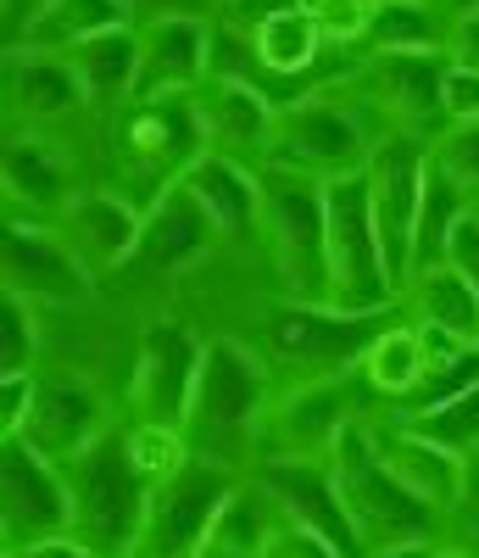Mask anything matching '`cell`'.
<instances>
[{"instance_id":"obj_26","label":"cell","mask_w":479,"mask_h":558,"mask_svg":"<svg viewBox=\"0 0 479 558\" xmlns=\"http://www.w3.org/2000/svg\"><path fill=\"white\" fill-rule=\"evenodd\" d=\"M279 502L257 475H240V486L229 492V502L218 508V520L201 542L196 558H268V542L279 531Z\"/></svg>"},{"instance_id":"obj_6","label":"cell","mask_w":479,"mask_h":558,"mask_svg":"<svg viewBox=\"0 0 479 558\" xmlns=\"http://www.w3.org/2000/svg\"><path fill=\"white\" fill-rule=\"evenodd\" d=\"M262 179V252L279 279L284 302H323L329 307V213L323 184L291 168H257Z\"/></svg>"},{"instance_id":"obj_49","label":"cell","mask_w":479,"mask_h":558,"mask_svg":"<svg viewBox=\"0 0 479 558\" xmlns=\"http://www.w3.org/2000/svg\"><path fill=\"white\" fill-rule=\"evenodd\" d=\"M368 7H379V0H368Z\"/></svg>"},{"instance_id":"obj_35","label":"cell","mask_w":479,"mask_h":558,"mask_svg":"<svg viewBox=\"0 0 479 558\" xmlns=\"http://www.w3.org/2000/svg\"><path fill=\"white\" fill-rule=\"evenodd\" d=\"M429 157L446 168V179L468 196V207L479 213V118L474 123H452L429 140Z\"/></svg>"},{"instance_id":"obj_7","label":"cell","mask_w":479,"mask_h":558,"mask_svg":"<svg viewBox=\"0 0 479 558\" xmlns=\"http://www.w3.org/2000/svg\"><path fill=\"white\" fill-rule=\"evenodd\" d=\"M357 368L346 375H302V380H279L273 375V402L262 413V436H257V463H329L334 441H341L357 418Z\"/></svg>"},{"instance_id":"obj_42","label":"cell","mask_w":479,"mask_h":558,"mask_svg":"<svg viewBox=\"0 0 479 558\" xmlns=\"http://www.w3.org/2000/svg\"><path fill=\"white\" fill-rule=\"evenodd\" d=\"M7 558H95L73 531L67 536H51V542H34V547H23V553H7Z\"/></svg>"},{"instance_id":"obj_4","label":"cell","mask_w":479,"mask_h":558,"mask_svg":"<svg viewBox=\"0 0 479 558\" xmlns=\"http://www.w3.org/2000/svg\"><path fill=\"white\" fill-rule=\"evenodd\" d=\"M67 470L73 486V536L95 553V558H134L139 536L151 520V481L134 470L128 458V430L112 425L95 447H84Z\"/></svg>"},{"instance_id":"obj_25","label":"cell","mask_w":479,"mask_h":558,"mask_svg":"<svg viewBox=\"0 0 479 558\" xmlns=\"http://www.w3.org/2000/svg\"><path fill=\"white\" fill-rule=\"evenodd\" d=\"M134 7L128 0H45V7L34 12V23L7 39L12 51H51V57H67L78 51V45L101 39L112 28H134Z\"/></svg>"},{"instance_id":"obj_39","label":"cell","mask_w":479,"mask_h":558,"mask_svg":"<svg viewBox=\"0 0 479 558\" xmlns=\"http://www.w3.org/2000/svg\"><path fill=\"white\" fill-rule=\"evenodd\" d=\"M446 129L452 123H474L479 118V73H463V68H446Z\"/></svg>"},{"instance_id":"obj_11","label":"cell","mask_w":479,"mask_h":558,"mask_svg":"<svg viewBox=\"0 0 479 558\" xmlns=\"http://www.w3.org/2000/svg\"><path fill=\"white\" fill-rule=\"evenodd\" d=\"M446 51H363L346 84L373 107L379 123L435 140L446 129Z\"/></svg>"},{"instance_id":"obj_47","label":"cell","mask_w":479,"mask_h":558,"mask_svg":"<svg viewBox=\"0 0 479 558\" xmlns=\"http://www.w3.org/2000/svg\"><path fill=\"white\" fill-rule=\"evenodd\" d=\"M435 558H479V553H468V547H457V542H452V547H435Z\"/></svg>"},{"instance_id":"obj_21","label":"cell","mask_w":479,"mask_h":558,"mask_svg":"<svg viewBox=\"0 0 479 558\" xmlns=\"http://www.w3.org/2000/svg\"><path fill=\"white\" fill-rule=\"evenodd\" d=\"M89 112V96L78 84L73 57H51V51H12L7 45V118L12 129H39L51 134L73 118Z\"/></svg>"},{"instance_id":"obj_22","label":"cell","mask_w":479,"mask_h":558,"mask_svg":"<svg viewBox=\"0 0 479 558\" xmlns=\"http://www.w3.org/2000/svg\"><path fill=\"white\" fill-rule=\"evenodd\" d=\"M251 475L273 492L284 520L318 531L341 558H368V547H363V536L346 514V502H341V486H334V475H329V463H257Z\"/></svg>"},{"instance_id":"obj_24","label":"cell","mask_w":479,"mask_h":558,"mask_svg":"<svg viewBox=\"0 0 479 558\" xmlns=\"http://www.w3.org/2000/svg\"><path fill=\"white\" fill-rule=\"evenodd\" d=\"M184 184L212 213L223 246H262V179H257V168L234 162L223 151H207L189 168Z\"/></svg>"},{"instance_id":"obj_19","label":"cell","mask_w":479,"mask_h":558,"mask_svg":"<svg viewBox=\"0 0 479 558\" xmlns=\"http://www.w3.org/2000/svg\"><path fill=\"white\" fill-rule=\"evenodd\" d=\"M223 246L212 213L196 202L189 184L168 191L151 213H146V235H139V252L123 274H146L151 286H168V279H184L189 268H201L212 252Z\"/></svg>"},{"instance_id":"obj_37","label":"cell","mask_w":479,"mask_h":558,"mask_svg":"<svg viewBox=\"0 0 479 558\" xmlns=\"http://www.w3.org/2000/svg\"><path fill=\"white\" fill-rule=\"evenodd\" d=\"M268 558H341V553H334L318 531H307L296 520H279V531L268 542Z\"/></svg>"},{"instance_id":"obj_29","label":"cell","mask_w":479,"mask_h":558,"mask_svg":"<svg viewBox=\"0 0 479 558\" xmlns=\"http://www.w3.org/2000/svg\"><path fill=\"white\" fill-rule=\"evenodd\" d=\"M423 368H429L423 336H418V324H413L407 307H402V313L385 324V330L368 341V352H363V363H357V375H363L368 391L391 397V402H407V397L418 391V380H423Z\"/></svg>"},{"instance_id":"obj_41","label":"cell","mask_w":479,"mask_h":558,"mask_svg":"<svg viewBox=\"0 0 479 558\" xmlns=\"http://www.w3.org/2000/svg\"><path fill=\"white\" fill-rule=\"evenodd\" d=\"M446 263H457L468 279H474V291H479V213H468L463 223H457V235H452V257Z\"/></svg>"},{"instance_id":"obj_28","label":"cell","mask_w":479,"mask_h":558,"mask_svg":"<svg viewBox=\"0 0 479 558\" xmlns=\"http://www.w3.org/2000/svg\"><path fill=\"white\" fill-rule=\"evenodd\" d=\"M402 307H407V318L435 324V330H452V336H463V341L479 347V291H474V279L457 263L413 274Z\"/></svg>"},{"instance_id":"obj_3","label":"cell","mask_w":479,"mask_h":558,"mask_svg":"<svg viewBox=\"0 0 479 558\" xmlns=\"http://www.w3.org/2000/svg\"><path fill=\"white\" fill-rule=\"evenodd\" d=\"M346 78H352V73H346ZM346 78H334V84L312 89V96L279 107V118H273V146H268V162H273V168L307 173V179H318V184L368 168V151H373L379 129H391V123H379L373 107L357 96Z\"/></svg>"},{"instance_id":"obj_45","label":"cell","mask_w":479,"mask_h":558,"mask_svg":"<svg viewBox=\"0 0 479 558\" xmlns=\"http://www.w3.org/2000/svg\"><path fill=\"white\" fill-rule=\"evenodd\" d=\"M441 542H407V547H391V553H373V558H435Z\"/></svg>"},{"instance_id":"obj_9","label":"cell","mask_w":479,"mask_h":558,"mask_svg":"<svg viewBox=\"0 0 479 558\" xmlns=\"http://www.w3.org/2000/svg\"><path fill=\"white\" fill-rule=\"evenodd\" d=\"M402 307L391 313H341L323 302H268L262 307V341L268 363L284 368H307V375H346L363 363L368 341L385 330Z\"/></svg>"},{"instance_id":"obj_46","label":"cell","mask_w":479,"mask_h":558,"mask_svg":"<svg viewBox=\"0 0 479 558\" xmlns=\"http://www.w3.org/2000/svg\"><path fill=\"white\" fill-rule=\"evenodd\" d=\"M441 7H446V12L457 17V12H479V0H441Z\"/></svg>"},{"instance_id":"obj_32","label":"cell","mask_w":479,"mask_h":558,"mask_svg":"<svg viewBox=\"0 0 479 558\" xmlns=\"http://www.w3.org/2000/svg\"><path fill=\"white\" fill-rule=\"evenodd\" d=\"M128 458H134V470L146 475L151 486H168L179 470L196 452H189V436L179 425H157V418H128Z\"/></svg>"},{"instance_id":"obj_48","label":"cell","mask_w":479,"mask_h":558,"mask_svg":"<svg viewBox=\"0 0 479 558\" xmlns=\"http://www.w3.org/2000/svg\"><path fill=\"white\" fill-rule=\"evenodd\" d=\"M212 7H229V0H212Z\"/></svg>"},{"instance_id":"obj_12","label":"cell","mask_w":479,"mask_h":558,"mask_svg":"<svg viewBox=\"0 0 479 558\" xmlns=\"http://www.w3.org/2000/svg\"><path fill=\"white\" fill-rule=\"evenodd\" d=\"M207 341L196 336L189 318H146V330L134 341V368H128V418H157V425H179L189 397L201 380Z\"/></svg>"},{"instance_id":"obj_43","label":"cell","mask_w":479,"mask_h":558,"mask_svg":"<svg viewBox=\"0 0 479 558\" xmlns=\"http://www.w3.org/2000/svg\"><path fill=\"white\" fill-rule=\"evenodd\" d=\"M134 17L146 23V17H168V12H218L212 0H128Z\"/></svg>"},{"instance_id":"obj_34","label":"cell","mask_w":479,"mask_h":558,"mask_svg":"<svg viewBox=\"0 0 479 558\" xmlns=\"http://www.w3.org/2000/svg\"><path fill=\"white\" fill-rule=\"evenodd\" d=\"M402 425H418L423 436H435V441H446L452 452L474 458V452H479V380H474L468 391H457L452 402H441V408H429V413H418V418H402Z\"/></svg>"},{"instance_id":"obj_15","label":"cell","mask_w":479,"mask_h":558,"mask_svg":"<svg viewBox=\"0 0 479 558\" xmlns=\"http://www.w3.org/2000/svg\"><path fill=\"white\" fill-rule=\"evenodd\" d=\"M0 274H7V291L34 302L39 313L84 307L95 296V274L67 252V241L57 235L51 223H34V218H7Z\"/></svg>"},{"instance_id":"obj_44","label":"cell","mask_w":479,"mask_h":558,"mask_svg":"<svg viewBox=\"0 0 479 558\" xmlns=\"http://www.w3.org/2000/svg\"><path fill=\"white\" fill-rule=\"evenodd\" d=\"M39 7H45V0H0V12H7V39H17V34L34 23Z\"/></svg>"},{"instance_id":"obj_40","label":"cell","mask_w":479,"mask_h":558,"mask_svg":"<svg viewBox=\"0 0 479 558\" xmlns=\"http://www.w3.org/2000/svg\"><path fill=\"white\" fill-rule=\"evenodd\" d=\"M446 62L463 73H479V12H457L446 28Z\"/></svg>"},{"instance_id":"obj_20","label":"cell","mask_w":479,"mask_h":558,"mask_svg":"<svg viewBox=\"0 0 479 558\" xmlns=\"http://www.w3.org/2000/svg\"><path fill=\"white\" fill-rule=\"evenodd\" d=\"M0 184H7V218H34V223H57V213L84 191L78 168L57 146V134H39V129L7 134Z\"/></svg>"},{"instance_id":"obj_27","label":"cell","mask_w":479,"mask_h":558,"mask_svg":"<svg viewBox=\"0 0 479 558\" xmlns=\"http://www.w3.org/2000/svg\"><path fill=\"white\" fill-rule=\"evenodd\" d=\"M73 68H78V84L89 96V112L95 118H112L134 101V78H139V23L134 28H112L101 39L78 45L67 51Z\"/></svg>"},{"instance_id":"obj_36","label":"cell","mask_w":479,"mask_h":558,"mask_svg":"<svg viewBox=\"0 0 479 558\" xmlns=\"http://www.w3.org/2000/svg\"><path fill=\"white\" fill-rule=\"evenodd\" d=\"M296 12H307L334 51H363V28H368V0H296Z\"/></svg>"},{"instance_id":"obj_23","label":"cell","mask_w":479,"mask_h":558,"mask_svg":"<svg viewBox=\"0 0 479 558\" xmlns=\"http://www.w3.org/2000/svg\"><path fill=\"white\" fill-rule=\"evenodd\" d=\"M196 112H201V129H207V151H223V157L246 162V168H262L268 162L279 107L262 96L257 84L212 73L196 89Z\"/></svg>"},{"instance_id":"obj_31","label":"cell","mask_w":479,"mask_h":558,"mask_svg":"<svg viewBox=\"0 0 479 558\" xmlns=\"http://www.w3.org/2000/svg\"><path fill=\"white\" fill-rule=\"evenodd\" d=\"M468 196L457 191V184L446 179V168L429 157V173H423V207H418V235H413V274L423 268H441L452 257V235H457V223L468 218ZM413 286V279H407ZM407 296V291H402Z\"/></svg>"},{"instance_id":"obj_5","label":"cell","mask_w":479,"mask_h":558,"mask_svg":"<svg viewBox=\"0 0 479 558\" xmlns=\"http://www.w3.org/2000/svg\"><path fill=\"white\" fill-rule=\"evenodd\" d=\"M329 475L334 486H341V502H346V514L373 553H391V547H407V542H441L446 536V514H435L429 502H418L391 470H385V458H379L373 447V430H368V418H357V425L334 441L329 452Z\"/></svg>"},{"instance_id":"obj_38","label":"cell","mask_w":479,"mask_h":558,"mask_svg":"<svg viewBox=\"0 0 479 558\" xmlns=\"http://www.w3.org/2000/svg\"><path fill=\"white\" fill-rule=\"evenodd\" d=\"M34 413V375H17V380H0V441L23 436Z\"/></svg>"},{"instance_id":"obj_30","label":"cell","mask_w":479,"mask_h":558,"mask_svg":"<svg viewBox=\"0 0 479 558\" xmlns=\"http://www.w3.org/2000/svg\"><path fill=\"white\" fill-rule=\"evenodd\" d=\"M452 12L441 0H379L363 28V51H446Z\"/></svg>"},{"instance_id":"obj_33","label":"cell","mask_w":479,"mask_h":558,"mask_svg":"<svg viewBox=\"0 0 479 558\" xmlns=\"http://www.w3.org/2000/svg\"><path fill=\"white\" fill-rule=\"evenodd\" d=\"M39 352H45L39 307L7 291V296H0V380L39 375Z\"/></svg>"},{"instance_id":"obj_1","label":"cell","mask_w":479,"mask_h":558,"mask_svg":"<svg viewBox=\"0 0 479 558\" xmlns=\"http://www.w3.org/2000/svg\"><path fill=\"white\" fill-rule=\"evenodd\" d=\"M268 402H273V363L251 352L240 336H212L196 397H189V413H184L189 452L223 463L234 475H251Z\"/></svg>"},{"instance_id":"obj_16","label":"cell","mask_w":479,"mask_h":558,"mask_svg":"<svg viewBox=\"0 0 479 558\" xmlns=\"http://www.w3.org/2000/svg\"><path fill=\"white\" fill-rule=\"evenodd\" d=\"M51 229L67 241V252L95 274V286H101V279H118L134 263L139 235H146V213H139L123 191H112V184H84V191L57 213Z\"/></svg>"},{"instance_id":"obj_10","label":"cell","mask_w":479,"mask_h":558,"mask_svg":"<svg viewBox=\"0 0 479 558\" xmlns=\"http://www.w3.org/2000/svg\"><path fill=\"white\" fill-rule=\"evenodd\" d=\"M423 173H429V140L407 129H379L373 151H368V202L379 223V246H385L396 296L413 279V235H418V207H423Z\"/></svg>"},{"instance_id":"obj_8","label":"cell","mask_w":479,"mask_h":558,"mask_svg":"<svg viewBox=\"0 0 479 558\" xmlns=\"http://www.w3.org/2000/svg\"><path fill=\"white\" fill-rule=\"evenodd\" d=\"M323 213H329V307H341V313H391V307H402L385 246H379L368 179L363 173L329 179L323 184Z\"/></svg>"},{"instance_id":"obj_17","label":"cell","mask_w":479,"mask_h":558,"mask_svg":"<svg viewBox=\"0 0 479 558\" xmlns=\"http://www.w3.org/2000/svg\"><path fill=\"white\" fill-rule=\"evenodd\" d=\"M212 78V12H168L139 23L134 101L189 96Z\"/></svg>"},{"instance_id":"obj_18","label":"cell","mask_w":479,"mask_h":558,"mask_svg":"<svg viewBox=\"0 0 479 558\" xmlns=\"http://www.w3.org/2000/svg\"><path fill=\"white\" fill-rule=\"evenodd\" d=\"M368 430H373V447L379 458H385V470L418 497L429 502L435 514L457 520L463 514V502H468V463L463 452H452L446 441L435 436H423L418 425H402V418H368Z\"/></svg>"},{"instance_id":"obj_2","label":"cell","mask_w":479,"mask_h":558,"mask_svg":"<svg viewBox=\"0 0 479 558\" xmlns=\"http://www.w3.org/2000/svg\"><path fill=\"white\" fill-rule=\"evenodd\" d=\"M107 123H112V162H118L112 191H123L139 213H151L168 191H179L189 168L207 157L196 89L189 96H162V101H128Z\"/></svg>"},{"instance_id":"obj_14","label":"cell","mask_w":479,"mask_h":558,"mask_svg":"<svg viewBox=\"0 0 479 558\" xmlns=\"http://www.w3.org/2000/svg\"><path fill=\"white\" fill-rule=\"evenodd\" d=\"M118 425L107 391L73 375V368H39L34 375V413L23 425V441L51 463H73L84 447H95Z\"/></svg>"},{"instance_id":"obj_13","label":"cell","mask_w":479,"mask_h":558,"mask_svg":"<svg viewBox=\"0 0 479 558\" xmlns=\"http://www.w3.org/2000/svg\"><path fill=\"white\" fill-rule=\"evenodd\" d=\"M67 531H73L67 470L34 452L23 436L0 441V542H7V553H23Z\"/></svg>"}]
</instances>
